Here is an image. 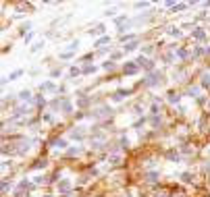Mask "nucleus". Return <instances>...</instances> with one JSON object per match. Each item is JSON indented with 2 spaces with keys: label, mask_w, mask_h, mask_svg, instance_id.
Segmentation results:
<instances>
[{
  "label": "nucleus",
  "mask_w": 210,
  "mask_h": 197,
  "mask_svg": "<svg viewBox=\"0 0 210 197\" xmlns=\"http://www.w3.org/2000/svg\"><path fill=\"white\" fill-rule=\"evenodd\" d=\"M96 71H98V67H94V64H85V67H83V73H85V75H92Z\"/></svg>",
  "instance_id": "412c9836"
},
{
  "label": "nucleus",
  "mask_w": 210,
  "mask_h": 197,
  "mask_svg": "<svg viewBox=\"0 0 210 197\" xmlns=\"http://www.w3.org/2000/svg\"><path fill=\"white\" fill-rule=\"evenodd\" d=\"M169 160H173V162H177V160H179V154H177L175 150H171V151H169Z\"/></svg>",
  "instance_id": "c85d7f7f"
},
{
  "label": "nucleus",
  "mask_w": 210,
  "mask_h": 197,
  "mask_svg": "<svg viewBox=\"0 0 210 197\" xmlns=\"http://www.w3.org/2000/svg\"><path fill=\"white\" fill-rule=\"evenodd\" d=\"M102 69H106V71H112V69H115V62H112V60H106L104 64H102Z\"/></svg>",
  "instance_id": "cd10ccee"
},
{
  "label": "nucleus",
  "mask_w": 210,
  "mask_h": 197,
  "mask_svg": "<svg viewBox=\"0 0 210 197\" xmlns=\"http://www.w3.org/2000/svg\"><path fill=\"white\" fill-rule=\"evenodd\" d=\"M21 75H23V71H21V69H19V71H12V73L6 77V79H2V83L6 85V81H9V79H11V81H15V79H17V77H21Z\"/></svg>",
  "instance_id": "ddd939ff"
},
{
  "label": "nucleus",
  "mask_w": 210,
  "mask_h": 197,
  "mask_svg": "<svg viewBox=\"0 0 210 197\" xmlns=\"http://www.w3.org/2000/svg\"><path fill=\"white\" fill-rule=\"evenodd\" d=\"M158 110H160V106H158V102H154V104L150 106V112L152 114H158Z\"/></svg>",
  "instance_id": "7c9ffc66"
},
{
  "label": "nucleus",
  "mask_w": 210,
  "mask_h": 197,
  "mask_svg": "<svg viewBox=\"0 0 210 197\" xmlns=\"http://www.w3.org/2000/svg\"><path fill=\"white\" fill-rule=\"evenodd\" d=\"M104 33H106V25L104 23H98L92 29V35H104Z\"/></svg>",
  "instance_id": "6e6552de"
},
{
  "label": "nucleus",
  "mask_w": 210,
  "mask_h": 197,
  "mask_svg": "<svg viewBox=\"0 0 210 197\" xmlns=\"http://www.w3.org/2000/svg\"><path fill=\"white\" fill-rule=\"evenodd\" d=\"M67 147V139H56L54 141V150H65Z\"/></svg>",
  "instance_id": "f3484780"
},
{
  "label": "nucleus",
  "mask_w": 210,
  "mask_h": 197,
  "mask_svg": "<svg viewBox=\"0 0 210 197\" xmlns=\"http://www.w3.org/2000/svg\"><path fill=\"white\" fill-rule=\"evenodd\" d=\"M79 73H83V71L77 69V67H71V69H69V77H77Z\"/></svg>",
  "instance_id": "a878e982"
},
{
  "label": "nucleus",
  "mask_w": 210,
  "mask_h": 197,
  "mask_svg": "<svg viewBox=\"0 0 210 197\" xmlns=\"http://www.w3.org/2000/svg\"><path fill=\"white\" fill-rule=\"evenodd\" d=\"M181 181H183V183H194V174H191V172H183V174H181Z\"/></svg>",
  "instance_id": "6ab92c4d"
},
{
  "label": "nucleus",
  "mask_w": 210,
  "mask_h": 197,
  "mask_svg": "<svg viewBox=\"0 0 210 197\" xmlns=\"http://www.w3.org/2000/svg\"><path fill=\"white\" fill-rule=\"evenodd\" d=\"M42 92L44 93H52V92H56V85L52 81H44L42 83Z\"/></svg>",
  "instance_id": "423d86ee"
},
{
  "label": "nucleus",
  "mask_w": 210,
  "mask_h": 197,
  "mask_svg": "<svg viewBox=\"0 0 210 197\" xmlns=\"http://www.w3.org/2000/svg\"><path fill=\"white\" fill-rule=\"evenodd\" d=\"M150 2H135V9H148Z\"/></svg>",
  "instance_id": "e433bc0d"
},
{
  "label": "nucleus",
  "mask_w": 210,
  "mask_h": 197,
  "mask_svg": "<svg viewBox=\"0 0 210 197\" xmlns=\"http://www.w3.org/2000/svg\"><path fill=\"white\" fill-rule=\"evenodd\" d=\"M77 154H81V147H71L69 150V156H77Z\"/></svg>",
  "instance_id": "c9c22d12"
},
{
  "label": "nucleus",
  "mask_w": 210,
  "mask_h": 197,
  "mask_svg": "<svg viewBox=\"0 0 210 197\" xmlns=\"http://www.w3.org/2000/svg\"><path fill=\"white\" fill-rule=\"evenodd\" d=\"M79 46H81V42L79 40H73L69 44V52H75V50H79Z\"/></svg>",
  "instance_id": "a211bd4d"
},
{
  "label": "nucleus",
  "mask_w": 210,
  "mask_h": 197,
  "mask_svg": "<svg viewBox=\"0 0 210 197\" xmlns=\"http://www.w3.org/2000/svg\"><path fill=\"white\" fill-rule=\"evenodd\" d=\"M125 98V92H117V93H112V102H121Z\"/></svg>",
  "instance_id": "393cba45"
},
{
  "label": "nucleus",
  "mask_w": 210,
  "mask_h": 197,
  "mask_svg": "<svg viewBox=\"0 0 210 197\" xmlns=\"http://www.w3.org/2000/svg\"><path fill=\"white\" fill-rule=\"evenodd\" d=\"M160 81H162V75H158V73H150V75L144 79L146 85H158Z\"/></svg>",
  "instance_id": "f257e3e1"
},
{
  "label": "nucleus",
  "mask_w": 210,
  "mask_h": 197,
  "mask_svg": "<svg viewBox=\"0 0 210 197\" xmlns=\"http://www.w3.org/2000/svg\"><path fill=\"white\" fill-rule=\"evenodd\" d=\"M187 95H189V98H198V95H200V87H189V89H187Z\"/></svg>",
  "instance_id": "aec40b11"
},
{
  "label": "nucleus",
  "mask_w": 210,
  "mask_h": 197,
  "mask_svg": "<svg viewBox=\"0 0 210 197\" xmlns=\"http://www.w3.org/2000/svg\"><path fill=\"white\" fill-rule=\"evenodd\" d=\"M164 60L166 62H173V54H164Z\"/></svg>",
  "instance_id": "a18cd8bd"
},
{
  "label": "nucleus",
  "mask_w": 210,
  "mask_h": 197,
  "mask_svg": "<svg viewBox=\"0 0 210 197\" xmlns=\"http://www.w3.org/2000/svg\"><path fill=\"white\" fill-rule=\"evenodd\" d=\"M110 114V108L108 106H100V108H96V112H94V116L96 118H104V116Z\"/></svg>",
  "instance_id": "20e7f679"
},
{
  "label": "nucleus",
  "mask_w": 210,
  "mask_h": 197,
  "mask_svg": "<svg viewBox=\"0 0 210 197\" xmlns=\"http://www.w3.org/2000/svg\"><path fill=\"white\" fill-rule=\"evenodd\" d=\"M160 123H162V118H160V116H154V118H152V125H154V127H158Z\"/></svg>",
  "instance_id": "58836bf2"
},
{
  "label": "nucleus",
  "mask_w": 210,
  "mask_h": 197,
  "mask_svg": "<svg viewBox=\"0 0 210 197\" xmlns=\"http://www.w3.org/2000/svg\"><path fill=\"white\" fill-rule=\"evenodd\" d=\"M156 178H158V172H146V181L148 183H154Z\"/></svg>",
  "instance_id": "5701e85b"
},
{
  "label": "nucleus",
  "mask_w": 210,
  "mask_h": 197,
  "mask_svg": "<svg viewBox=\"0 0 210 197\" xmlns=\"http://www.w3.org/2000/svg\"><path fill=\"white\" fill-rule=\"evenodd\" d=\"M137 46H140V42H137V40H133V42H127V44L123 46V50H125V52H133Z\"/></svg>",
  "instance_id": "f8f14e48"
},
{
  "label": "nucleus",
  "mask_w": 210,
  "mask_h": 197,
  "mask_svg": "<svg viewBox=\"0 0 210 197\" xmlns=\"http://www.w3.org/2000/svg\"><path fill=\"white\" fill-rule=\"evenodd\" d=\"M121 162H123V154H121V151H115V154L108 156V164L117 166V164H121Z\"/></svg>",
  "instance_id": "7ed1b4c3"
},
{
  "label": "nucleus",
  "mask_w": 210,
  "mask_h": 197,
  "mask_svg": "<svg viewBox=\"0 0 210 197\" xmlns=\"http://www.w3.org/2000/svg\"><path fill=\"white\" fill-rule=\"evenodd\" d=\"M115 12H117V9H110V11H106L104 15H108V17H112V15H115Z\"/></svg>",
  "instance_id": "49530a36"
},
{
  "label": "nucleus",
  "mask_w": 210,
  "mask_h": 197,
  "mask_svg": "<svg viewBox=\"0 0 210 197\" xmlns=\"http://www.w3.org/2000/svg\"><path fill=\"white\" fill-rule=\"evenodd\" d=\"M208 110H210V102H208Z\"/></svg>",
  "instance_id": "3c124183"
},
{
  "label": "nucleus",
  "mask_w": 210,
  "mask_h": 197,
  "mask_svg": "<svg viewBox=\"0 0 210 197\" xmlns=\"http://www.w3.org/2000/svg\"><path fill=\"white\" fill-rule=\"evenodd\" d=\"M191 35H194V40H198V42H204V40H206V31H204L202 27H196V29L191 31Z\"/></svg>",
  "instance_id": "39448f33"
},
{
  "label": "nucleus",
  "mask_w": 210,
  "mask_h": 197,
  "mask_svg": "<svg viewBox=\"0 0 210 197\" xmlns=\"http://www.w3.org/2000/svg\"><path fill=\"white\" fill-rule=\"evenodd\" d=\"M202 83H204V85H210V73H204V75H202Z\"/></svg>",
  "instance_id": "473e14b6"
},
{
  "label": "nucleus",
  "mask_w": 210,
  "mask_h": 197,
  "mask_svg": "<svg viewBox=\"0 0 210 197\" xmlns=\"http://www.w3.org/2000/svg\"><path fill=\"white\" fill-rule=\"evenodd\" d=\"M69 189H71V181H69V178H62V181L59 183V191H60V193H67Z\"/></svg>",
  "instance_id": "0eeeda50"
},
{
  "label": "nucleus",
  "mask_w": 210,
  "mask_h": 197,
  "mask_svg": "<svg viewBox=\"0 0 210 197\" xmlns=\"http://www.w3.org/2000/svg\"><path fill=\"white\" fill-rule=\"evenodd\" d=\"M60 110L69 114V112H73V104H71L69 100H62V102H60Z\"/></svg>",
  "instance_id": "9d476101"
},
{
  "label": "nucleus",
  "mask_w": 210,
  "mask_h": 197,
  "mask_svg": "<svg viewBox=\"0 0 210 197\" xmlns=\"http://www.w3.org/2000/svg\"><path fill=\"white\" fill-rule=\"evenodd\" d=\"M123 21H127V17H125V15H123V17H117V19H115V23H117V25H121Z\"/></svg>",
  "instance_id": "a19ab883"
},
{
  "label": "nucleus",
  "mask_w": 210,
  "mask_h": 197,
  "mask_svg": "<svg viewBox=\"0 0 210 197\" xmlns=\"http://www.w3.org/2000/svg\"><path fill=\"white\" fill-rule=\"evenodd\" d=\"M108 42H110V37H108V35H104V37H100V40H98V42L94 44V46L100 48V46H104V44H108Z\"/></svg>",
  "instance_id": "4be33fe9"
},
{
  "label": "nucleus",
  "mask_w": 210,
  "mask_h": 197,
  "mask_svg": "<svg viewBox=\"0 0 210 197\" xmlns=\"http://www.w3.org/2000/svg\"><path fill=\"white\" fill-rule=\"evenodd\" d=\"M29 29H31V23H29V21L21 25V31H23V33H25V31H29ZM29 33H31V31H29Z\"/></svg>",
  "instance_id": "72a5a7b5"
},
{
  "label": "nucleus",
  "mask_w": 210,
  "mask_h": 197,
  "mask_svg": "<svg viewBox=\"0 0 210 197\" xmlns=\"http://www.w3.org/2000/svg\"><path fill=\"white\" fill-rule=\"evenodd\" d=\"M185 6H187V4H175V6H173V12H177V11H183Z\"/></svg>",
  "instance_id": "ea45409f"
},
{
  "label": "nucleus",
  "mask_w": 210,
  "mask_h": 197,
  "mask_svg": "<svg viewBox=\"0 0 210 197\" xmlns=\"http://www.w3.org/2000/svg\"><path fill=\"white\" fill-rule=\"evenodd\" d=\"M85 104H87V100H85V98H81V100L77 102V106H85Z\"/></svg>",
  "instance_id": "09e8293b"
},
{
  "label": "nucleus",
  "mask_w": 210,
  "mask_h": 197,
  "mask_svg": "<svg viewBox=\"0 0 210 197\" xmlns=\"http://www.w3.org/2000/svg\"><path fill=\"white\" fill-rule=\"evenodd\" d=\"M152 50H154V46H146V48H144V52H146V54H152Z\"/></svg>",
  "instance_id": "c03bdc74"
},
{
  "label": "nucleus",
  "mask_w": 210,
  "mask_h": 197,
  "mask_svg": "<svg viewBox=\"0 0 210 197\" xmlns=\"http://www.w3.org/2000/svg\"><path fill=\"white\" fill-rule=\"evenodd\" d=\"M31 40H34V33H27V35H25V44H29Z\"/></svg>",
  "instance_id": "37998d69"
},
{
  "label": "nucleus",
  "mask_w": 210,
  "mask_h": 197,
  "mask_svg": "<svg viewBox=\"0 0 210 197\" xmlns=\"http://www.w3.org/2000/svg\"><path fill=\"white\" fill-rule=\"evenodd\" d=\"M177 58H187V50L179 48V50H177Z\"/></svg>",
  "instance_id": "2f4dec72"
},
{
  "label": "nucleus",
  "mask_w": 210,
  "mask_h": 197,
  "mask_svg": "<svg viewBox=\"0 0 210 197\" xmlns=\"http://www.w3.org/2000/svg\"><path fill=\"white\" fill-rule=\"evenodd\" d=\"M121 56H123V52H112V54H110V60L115 62V60H119Z\"/></svg>",
  "instance_id": "f704fd0d"
},
{
  "label": "nucleus",
  "mask_w": 210,
  "mask_h": 197,
  "mask_svg": "<svg viewBox=\"0 0 210 197\" xmlns=\"http://www.w3.org/2000/svg\"><path fill=\"white\" fill-rule=\"evenodd\" d=\"M135 62H137V67H144V69H150V71L154 69V62H152L150 58H146V56H140Z\"/></svg>",
  "instance_id": "f03ea898"
},
{
  "label": "nucleus",
  "mask_w": 210,
  "mask_h": 197,
  "mask_svg": "<svg viewBox=\"0 0 210 197\" xmlns=\"http://www.w3.org/2000/svg\"><path fill=\"white\" fill-rule=\"evenodd\" d=\"M19 100H21V102H31V92H29V89H23V92L19 93Z\"/></svg>",
  "instance_id": "2eb2a0df"
},
{
  "label": "nucleus",
  "mask_w": 210,
  "mask_h": 197,
  "mask_svg": "<svg viewBox=\"0 0 210 197\" xmlns=\"http://www.w3.org/2000/svg\"><path fill=\"white\" fill-rule=\"evenodd\" d=\"M44 46H46V42L44 40H37V42H34V46H31V52H37V50H42Z\"/></svg>",
  "instance_id": "dca6fc26"
},
{
  "label": "nucleus",
  "mask_w": 210,
  "mask_h": 197,
  "mask_svg": "<svg viewBox=\"0 0 210 197\" xmlns=\"http://www.w3.org/2000/svg\"><path fill=\"white\" fill-rule=\"evenodd\" d=\"M31 187V183L27 181V178H23V181H19V185H17V189H29Z\"/></svg>",
  "instance_id": "b1692460"
},
{
  "label": "nucleus",
  "mask_w": 210,
  "mask_h": 197,
  "mask_svg": "<svg viewBox=\"0 0 210 197\" xmlns=\"http://www.w3.org/2000/svg\"><path fill=\"white\" fill-rule=\"evenodd\" d=\"M73 56V52H60V58H71Z\"/></svg>",
  "instance_id": "79ce46f5"
},
{
  "label": "nucleus",
  "mask_w": 210,
  "mask_h": 197,
  "mask_svg": "<svg viewBox=\"0 0 210 197\" xmlns=\"http://www.w3.org/2000/svg\"><path fill=\"white\" fill-rule=\"evenodd\" d=\"M169 33L173 35V37H181V29H177V27H171V29H169Z\"/></svg>",
  "instance_id": "bb28decb"
},
{
  "label": "nucleus",
  "mask_w": 210,
  "mask_h": 197,
  "mask_svg": "<svg viewBox=\"0 0 210 197\" xmlns=\"http://www.w3.org/2000/svg\"><path fill=\"white\" fill-rule=\"evenodd\" d=\"M42 197H52V195H42Z\"/></svg>",
  "instance_id": "8fccbe9b"
},
{
  "label": "nucleus",
  "mask_w": 210,
  "mask_h": 197,
  "mask_svg": "<svg viewBox=\"0 0 210 197\" xmlns=\"http://www.w3.org/2000/svg\"><path fill=\"white\" fill-rule=\"evenodd\" d=\"M123 69H125L127 75H133V73H137V64H135V62H125V67H123Z\"/></svg>",
  "instance_id": "1a4fd4ad"
},
{
  "label": "nucleus",
  "mask_w": 210,
  "mask_h": 197,
  "mask_svg": "<svg viewBox=\"0 0 210 197\" xmlns=\"http://www.w3.org/2000/svg\"><path fill=\"white\" fill-rule=\"evenodd\" d=\"M71 139H83V129L81 127L73 129V131H71Z\"/></svg>",
  "instance_id": "4468645a"
},
{
  "label": "nucleus",
  "mask_w": 210,
  "mask_h": 197,
  "mask_svg": "<svg viewBox=\"0 0 210 197\" xmlns=\"http://www.w3.org/2000/svg\"><path fill=\"white\" fill-rule=\"evenodd\" d=\"M29 112H31V110H29V106H19V108L15 110V116H27Z\"/></svg>",
  "instance_id": "9b49d317"
},
{
  "label": "nucleus",
  "mask_w": 210,
  "mask_h": 197,
  "mask_svg": "<svg viewBox=\"0 0 210 197\" xmlns=\"http://www.w3.org/2000/svg\"><path fill=\"white\" fill-rule=\"evenodd\" d=\"M121 145H129V139H127V137H121Z\"/></svg>",
  "instance_id": "de8ad7c7"
},
{
  "label": "nucleus",
  "mask_w": 210,
  "mask_h": 197,
  "mask_svg": "<svg viewBox=\"0 0 210 197\" xmlns=\"http://www.w3.org/2000/svg\"><path fill=\"white\" fill-rule=\"evenodd\" d=\"M179 100H181V98L175 95V93H171V95H169V102H171V104H179Z\"/></svg>",
  "instance_id": "c756f323"
},
{
  "label": "nucleus",
  "mask_w": 210,
  "mask_h": 197,
  "mask_svg": "<svg viewBox=\"0 0 210 197\" xmlns=\"http://www.w3.org/2000/svg\"><path fill=\"white\" fill-rule=\"evenodd\" d=\"M44 181H46V178H44V176H40V174H37V176H34V183H35V185H42Z\"/></svg>",
  "instance_id": "4c0bfd02"
}]
</instances>
